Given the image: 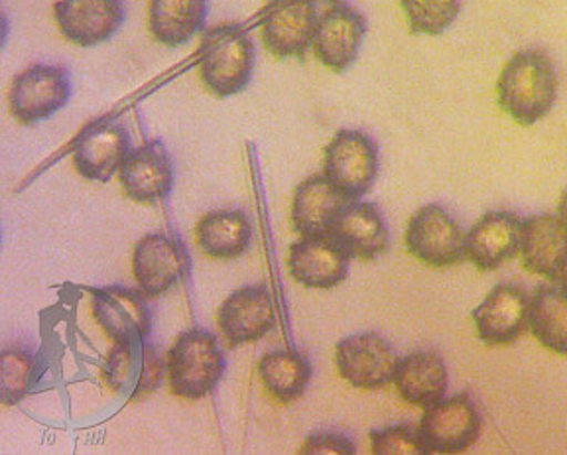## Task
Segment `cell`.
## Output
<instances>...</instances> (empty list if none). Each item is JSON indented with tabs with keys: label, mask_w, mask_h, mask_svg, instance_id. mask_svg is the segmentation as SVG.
<instances>
[{
	"label": "cell",
	"mask_w": 567,
	"mask_h": 455,
	"mask_svg": "<svg viewBox=\"0 0 567 455\" xmlns=\"http://www.w3.org/2000/svg\"><path fill=\"white\" fill-rule=\"evenodd\" d=\"M559 81L554 60L544 50H524L506 62L498 83V103L518 125L540 123L556 105Z\"/></svg>",
	"instance_id": "1"
},
{
	"label": "cell",
	"mask_w": 567,
	"mask_h": 455,
	"mask_svg": "<svg viewBox=\"0 0 567 455\" xmlns=\"http://www.w3.org/2000/svg\"><path fill=\"white\" fill-rule=\"evenodd\" d=\"M255 62L257 50L243 28L223 24L205 32L199 50V75L215 97H235L247 90Z\"/></svg>",
	"instance_id": "2"
},
{
	"label": "cell",
	"mask_w": 567,
	"mask_h": 455,
	"mask_svg": "<svg viewBox=\"0 0 567 455\" xmlns=\"http://www.w3.org/2000/svg\"><path fill=\"white\" fill-rule=\"evenodd\" d=\"M166 365L172 393L186 401H202L219 384L227 363L212 331L192 328L177 335Z\"/></svg>",
	"instance_id": "3"
},
{
	"label": "cell",
	"mask_w": 567,
	"mask_h": 455,
	"mask_svg": "<svg viewBox=\"0 0 567 455\" xmlns=\"http://www.w3.org/2000/svg\"><path fill=\"white\" fill-rule=\"evenodd\" d=\"M381 151L371 134L341 128L326 146L323 176L349 201L367 196L379 178Z\"/></svg>",
	"instance_id": "4"
},
{
	"label": "cell",
	"mask_w": 567,
	"mask_h": 455,
	"mask_svg": "<svg viewBox=\"0 0 567 455\" xmlns=\"http://www.w3.org/2000/svg\"><path fill=\"white\" fill-rule=\"evenodd\" d=\"M71 93L73 83L63 65L35 63L10 83V113L20 125H35L60 113L70 103Z\"/></svg>",
	"instance_id": "5"
},
{
	"label": "cell",
	"mask_w": 567,
	"mask_h": 455,
	"mask_svg": "<svg viewBox=\"0 0 567 455\" xmlns=\"http://www.w3.org/2000/svg\"><path fill=\"white\" fill-rule=\"evenodd\" d=\"M417 428L430 454H460L477 444L483 416L471 394L460 393L425 409Z\"/></svg>",
	"instance_id": "6"
},
{
	"label": "cell",
	"mask_w": 567,
	"mask_h": 455,
	"mask_svg": "<svg viewBox=\"0 0 567 455\" xmlns=\"http://www.w3.org/2000/svg\"><path fill=\"white\" fill-rule=\"evenodd\" d=\"M406 247L427 267H453L465 259V232L445 207L430 204L410 217Z\"/></svg>",
	"instance_id": "7"
},
{
	"label": "cell",
	"mask_w": 567,
	"mask_h": 455,
	"mask_svg": "<svg viewBox=\"0 0 567 455\" xmlns=\"http://www.w3.org/2000/svg\"><path fill=\"white\" fill-rule=\"evenodd\" d=\"M168 365L146 340L115 343L103 366V379L113 393L126 401H142L156 393Z\"/></svg>",
	"instance_id": "8"
},
{
	"label": "cell",
	"mask_w": 567,
	"mask_h": 455,
	"mask_svg": "<svg viewBox=\"0 0 567 455\" xmlns=\"http://www.w3.org/2000/svg\"><path fill=\"white\" fill-rule=\"evenodd\" d=\"M400 358L379 333H354L337 343L336 365L339 375L354 389L377 391L394 381Z\"/></svg>",
	"instance_id": "9"
},
{
	"label": "cell",
	"mask_w": 567,
	"mask_h": 455,
	"mask_svg": "<svg viewBox=\"0 0 567 455\" xmlns=\"http://www.w3.org/2000/svg\"><path fill=\"white\" fill-rule=\"evenodd\" d=\"M319 0H270L260 20L262 42L276 58H303L313 45Z\"/></svg>",
	"instance_id": "10"
},
{
	"label": "cell",
	"mask_w": 567,
	"mask_h": 455,
	"mask_svg": "<svg viewBox=\"0 0 567 455\" xmlns=\"http://www.w3.org/2000/svg\"><path fill=\"white\" fill-rule=\"evenodd\" d=\"M364 37L363 14L346 2H336L321 12L311 50L321 65L333 73H346L361 54Z\"/></svg>",
	"instance_id": "11"
},
{
	"label": "cell",
	"mask_w": 567,
	"mask_h": 455,
	"mask_svg": "<svg viewBox=\"0 0 567 455\" xmlns=\"http://www.w3.org/2000/svg\"><path fill=\"white\" fill-rule=\"evenodd\" d=\"M187 270L186 247L168 232H148L134 245V278L148 298H158L176 288L186 278Z\"/></svg>",
	"instance_id": "12"
},
{
	"label": "cell",
	"mask_w": 567,
	"mask_h": 455,
	"mask_svg": "<svg viewBox=\"0 0 567 455\" xmlns=\"http://www.w3.org/2000/svg\"><path fill=\"white\" fill-rule=\"evenodd\" d=\"M473 323L485 345H513L530 325V296L523 286H495L473 310Z\"/></svg>",
	"instance_id": "13"
},
{
	"label": "cell",
	"mask_w": 567,
	"mask_h": 455,
	"mask_svg": "<svg viewBox=\"0 0 567 455\" xmlns=\"http://www.w3.org/2000/svg\"><path fill=\"white\" fill-rule=\"evenodd\" d=\"M148 296L128 286L113 285L93 292L91 310L106 335L115 343L146 340L152 330Z\"/></svg>",
	"instance_id": "14"
},
{
	"label": "cell",
	"mask_w": 567,
	"mask_h": 455,
	"mask_svg": "<svg viewBox=\"0 0 567 455\" xmlns=\"http://www.w3.org/2000/svg\"><path fill=\"white\" fill-rule=\"evenodd\" d=\"M52 10L63 38L80 48L103 44L124 24L121 0H58Z\"/></svg>",
	"instance_id": "15"
},
{
	"label": "cell",
	"mask_w": 567,
	"mask_h": 455,
	"mask_svg": "<svg viewBox=\"0 0 567 455\" xmlns=\"http://www.w3.org/2000/svg\"><path fill=\"white\" fill-rule=\"evenodd\" d=\"M118 179L124 194L136 204H158L174 189L176 168L166 144L151 141L131 151L126 156Z\"/></svg>",
	"instance_id": "16"
},
{
	"label": "cell",
	"mask_w": 567,
	"mask_h": 455,
	"mask_svg": "<svg viewBox=\"0 0 567 455\" xmlns=\"http://www.w3.org/2000/svg\"><path fill=\"white\" fill-rule=\"evenodd\" d=\"M217 318L230 348L262 340L276 325L272 294L266 286H243L225 298Z\"/></svg>",
	"instance_id": "17"
},
{
	"label": "cell",
	"mask_w": 567,
	"mask_h": 455,
	"mask_svg": "<svg viewBox=\"0 0 567 455\" xmlns=\"http://www.w3.org/2000/svg\"><path fill=\"white\" fill-rule=\"evenodd\" d=\"M351 255L331 235H310L293 242L288 270L298 285L329 290L346 282Z\"/></svg>",
	"instance_id": "18"
},
{
	"label": "cell",
	"mask_w": 567,
	"mask_h": 455,
	"mask_svg": "<svg viewBox=\"0 0 567 455\" xmlns=\"http://www.w3.org/2000/svg\"><path fill=\"white\" fill-rule=\"evenodd\" d=\"M131 136L113 121L89 126L73 148V166L89 182L105 184L123 168L131 154Z\"/></svg>",
	"instance_id": "19"
},
{
	"label": "cell",
	"mask_w": 567,
	"mask_h": 455,
	"mask_svg": "<svg viewBox=\"0 0 567 455\" xmlns=\"http://www.w3.org/2000/svg\"><path fill=\"white\" fill-rule=\"evenodd\" d=\"M523 219L514 211H488L465 235V257L478 270H496L520 250Z\"/></svg>",
	"instance_id": "20"
},
{
	"label": "cell",
	"mask_w": 567,
	"mask_h": 455,
	"mask_svg": "<svg viewBox=\"0 0 567 455\" xmlns=\"http://www.w3.org/2000/svg\"><path fill=\"white\" fill-rule=\"evenodd\" d=\"M331 237L351 255V259L374 260L390 247L386 217L371 201H349L337 217Z\"/></svg>",
	"instance_id": "21"
},
{
	"label": "cell",
	"mask_w": 567,
	"mask_h": 455,
	"mask_svg": "<svg viewBox=\"0 0 567 455\" xmlns=\"http://www.w3.org/2000/svg\"><path fill=\"white\" fill-rule=\"evenodd\" d=\"M518 252L528 272L556 280L567 260V229L558 215L538 214L523 219Z\"/></svg>",
	"instance_id": "22"
},
{
	"label": "cell",
	"mask_w": 567,
	"mask_h": 455,
	"mask_svg": "<svg viewBox=\"0 0 567 455\" xmlns=\"http://www.w3.org/2000/svg\"><path fill=\"white\" fill-rule=\"evenodd\" d=\"M347 204L349 199L323 174L303 179L293 194V231L300 232L301 237L331 235L337 217Z\"/></svg>",
	"instance_id": "23"
},
{
	"label": "cell",
	"mask_w": 567,
	"mask_h": 455,
	"mask_svg": "<svg viewBox=\"0 0 567 455\" xmlns=\"http://www.w3.org/2000/svg\"><path fill=\"white\" fill-rule=\"evenodd\" d=\"M450 384L447 365L435 351H412L406 358L400 359L399 369L394 373V386L402 401L430 409L435 402L442 401Z\"/></svg>",
	"instance_id": "24"
},
{
	"label": "cell",
	"mask_w": 567,
	"mask_h": 455,
	"mask_svg": "<svg viewBox=\"0 0 567 455\" xmlns=\"http://www.w3.org/2000/svg\"><path fill=\"white\" fill-rule=\"evenodd\" d=\"M252 224L240 209H215L195 227L199 249L212 259H239L252 245Z\"/></svg>",
	"instance_id": "25"
},
{
	"label": "cell",
	"mask_w": 567,
	"mask_h": 455,
	"mask_svg": "<svg viewBox=\"0 0 567 455\" xmlns=\"http://www.w3.org/2000/svg\"><path fill=\"white\" fill-rule=\"evenodd\" d=\"M207 14L209 0H151L148 28L158 44L179 48L204 30Z\"/></svg>",
	"instance_id": "26"
},
{
	"label": "cell",
	"mask_w": 567,
	"mask_h": 455,
	"mask_svg": "<svg viewBox=\"0 0 567 455\" xmlns=\"http://www.w3.org/2000/svg\"><path fill=\"white\" fill-rule=\"evenodd\" d=\"M258 375L266 391L276 401L290 404L300 401L310 386L313 366L308 358H303L292 349H275L268 351L258 361Z\"/></svg>",
	"instance_id": "27"
},
{
	"label": "cell",
	"mask_w": 567,
	"mask_h": 455,
	"mask_svg": "<svg viewBox=\"0 0 567 455\" xmlns=\"http://www.w3.org/2000/svg\"><path fill=\"white\" fill-rule=\"evenodd\" d=\"M530 330L551 353L567 355V294L559 286L536 288L530 298Z\"/></svg>",
	"instance_id": "28"
},
{
	"label": "cell",
	"mask_w": 567,
	"mask_h": 455,
	"mask_svg": "<svg viewBox=\"0 0 567 455\" xmlns=\"http://www.w3.org/2000/svg\"><path fill=\"white\" fill-rule=\"evenodd\" d=\"M408 27L414 34L440 37L461 12V0H400Z\"/></svg>",
	"instance_id": "29"
},
{
	"label": "cell",
	"mask_w": 567,
	"mask_h": 455,
	"mask_svg": "<svg viewBox=\"0 0 567 455\" xmlns=\"http://www.w3.org/2000/svg\"><path fill=\"white\" fill-rule=\"evenodd\" d=\"M35 379V358L27 349L10 348L0 355V401L12 406L22 401Z\"/></svg>",
	"instance_id": "30"
},
{
	"label": "cell",
	"mask_w": 567,
	"mask_h": 455,
	"mask_svg": "<svg viewBox=\"0 0 567 455\" xmlns=\"http://www.w3.org/2000/svg\"><path fill=\"white\" fill-rule=\"evenodd\" d=\"M372 454L377 455H430L420 428L412 424H396L371 432Z\"/></svg>",
	"instance_id": "31"
},
{
	"label": "cell",
	"mask_w": 567,
	"mask_h": 455,
	"mask_svg": "<svg viewBox=\"0 0 567 455\" xmlns=\"http://www.w3.org/2000/svg\"><path fill=\"white\" fill-rule=\"evenodd\" d=\"M300 454L354 455L357 454V446H354L351 437L341 434V432H316L310 437H306L303 446L300 447Z\"/></svg>",
	"instance_id": "32"
},
{
	"label": "cell",
	"mask_w": 567,
	"mask_h": 455,
	"mask_svg": "<svg viewBox=\"0 0 567 455\" xmlns=\"http://www.w3.org/2000/svg\"><path fill=\"white\" fill-rule=\"evenodd\" d=\"M556 215H558L559 221H561L567 229V189L561 194V199H559L558 204V214Z\"/></svg>",
	"instance_id": "33"
},
{
	"label": "cell",
	"mask_w": 567,
	"mask_h": 455,
	"mask_svg": "<svg viewBox=\"0 0 567 455\" xmlns=\"http://www.w3.org/2000/svg\"><path fill=\"white\" fill-rule=\"evenodd\" d=\"M556 282H558L559 288L564 290L567 294V260L564 262V267L559 270L558 278H556Z\"/></svg>",
	"instance_id": "34"
},
{
	"label": "cell",
	"mask_w": 567,
	"mask_h": 455,
	"mask_svg": "<svg viewBox=\"0 0 567 455\" xmlns=\"http://www.w3.org/2000/svg\"><path fill=\"white\" fill-rule=\"evenodd\" d=\"M326 2H331V4H336V2H343V0H326Z\"/></svg>",
	"instance_id": "35"
}]
</instances>
